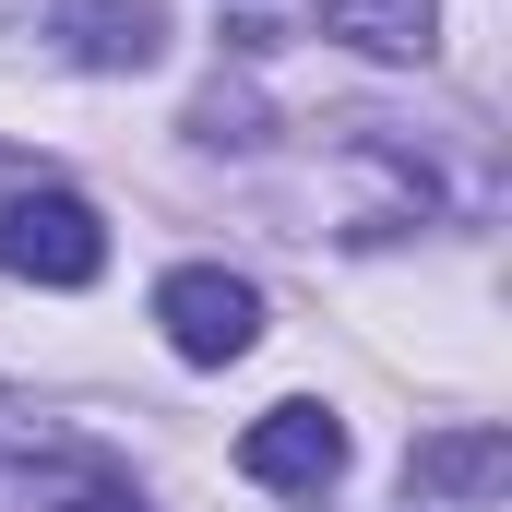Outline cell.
<instances>
[{
	"label": "cell",
	"mask_w": 512,
	"mask_h": 512,
	"mask_svg": "<svg viewBox=\"0 0 512 512\" xmlns=\"http://www.w3.org/2000/svg\"><path fill=\"white\" fill-rule=\"evenodd\" d=\"M405 489L417 501H501L512 489V441L501 429H441V441L405 453Z\"/></svg>",
	"instance_id": "5b68a950"
},
{
	"label": "cell",
	"mask_w": 512,
	"mask_h": 512,
	"mask_svg": "<svg viewBox=\"0 0 512 512\" xmlns=\"http://www.w3.org/2000/svg\"><path fill=\"white\" fill-rule=\"evenodd\" d=\"M239 477H262V489H334L346 477V417L334 405H262L239 429Z\"/></svg>",
	"instance_id": "3957f363"
},
{
	"label": "cell",
	"mask_w": 512,
	"mask_h": 512,
	"mask_svg": "<svg viewBox=\"0 0 512 512\" xmlns=\"http://www.w3.org/2000/svg\"><path fill=\"white\" fill-rule=\"evenodd\" d=\"M191 131H203V143H262V108H251V96H227V84H215V96L191 108Z\"/></svg>",
	"instance_id": "52a82bcc"
},
{
	"label": "cell",
	"mask_w": 512,
	"mask_h": 512,
	"mask_svg": "<svg viewBox=\"0 0 512 512\" xmlns=\"http://www.w3.org/2000/svg\"><path fill=\"white\" fill-rule=\"evenodd\" d=\"M322 36L358 60H429L441 48V0H322Z\"/></svg>",
	"instance_id": "8992f818"
},
{
	"label": "cell",
	"mask_w": 512,
	"mask_h": 512,
	"mask_svg": "<svg viewBox=\"0 0 512 512\" xmlns=\"http://www.w3.org/2000/svg\"><path fill=\"white\" fill-rule=\"evenodd\" d=\"M0 262L24 286H96L108 274V227L84 191H12L0 203Z\"/></svg>",
	"instance_id": "7a4b0ae2"
},
{
	"label": "cell",
	"mask_w": 512,
	"mask_h": 512,
	"mask_svg": "<svg viewBox=\"0 0 512 512\" xmlns=\"http://www.w3.org/2000/svg\"><path fill=\"white\" fill-rule=\"evenodd\" d=\"M155 322H167V346H179L191 370H227V358L262 346V286L227 274V262H179V274L155 286Z\"/></svg>",
	"instance_id": "6da1fadb"
},
{
	"label": "cell",
	"mask_w": 512,
	"mask_h": 512,
	"mask_svg": "<svg viewBox=\"0 0 512 512\" xmlns=\"http://www.w3.org/2000/svg\"><path fill=\"white\" fill-rule=\"evenodd\" d=\"M36 24L84 60V72H143L167 48V12L155 0H36Z\"/></svg>",
	"instance_id": "277c9868"
},
{
	"label": "cell",
	"mask_w": 512,
	"mask_h": 512,
	"mask_svg": "<svg viewBox=\"0 0 512 512\" xmlns=\"http://www.w3.org/2000/svg\"><path fill=\"white\" fill-rule=\"evenodd\" d=\"M60 512H143V501H120V489H84V501H60Z\"/></svg>",
	"instance_id": "ba28073f"
}]
</instances>
